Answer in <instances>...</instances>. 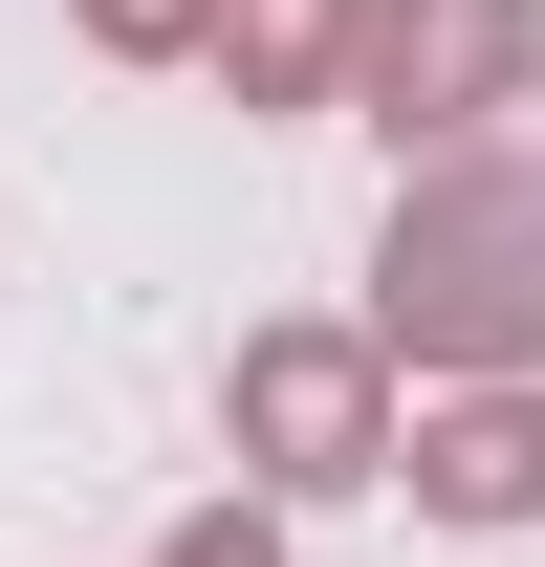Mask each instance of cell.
<instances>
[{"label":"cell","instance_id":"4","mask_svg":"<svg viewBox=\"0 0 545 567\" xmlns=\"http://www.w3.org/2000/svg\"><path fill=\"white\" fill-rule=\"evenodd\" d=\"M414 502H436V524H524V502H545V393L436 415V436H414Z\"/></svg>","mask_w":545,"mask_h":567},{"label":"cell","instance_id":"3","mask_svg":"<svg viewBox=\"0 0 545 567\" xmlns=\"http://www.w3.org/2000/svg\"><path fill=\"white\" fill-rule=\"evenodd\" d=\"M524 66H545L524 0H393L371 22V110L393 132H480V87H524Z\"/></svg>","mask_w":545,"mask_h":567},{"label":"cell","instance_id":"2","mask_svg":"<svg viewBox=\"0 0 545 567\" xmlns=\"http://www.w3.org/2000/svg\"><path fill=\"white\" fill-rule=\"evenodd\" d=\"M218 415H240V458H263L284 502H328V481H371V458H393V415H371V350H349V328H263V350L218 371Z\"/></svg>","mask_w":545,"mask_h":567},{"label":"cell","instance_id":"5","mask_svg":"<svg viewBox=\"0 0 545 567\" xmlns=\"http://www.w3.org/2000/svg\"><path fill=\"white\" fill-rule=\"evenodd\" d=\"M218 44H240V87H306L328 66V0H218Z\"/></svg>","mask_w":545,"mask_h":567},{"label":"cell","instance_id":"1","mask_svg":"<svg viewBox=\"0 0 545 567\" xmlns=\"http://www.w3.org/2000/svg\"><path fill=\"white\" fill-rule=\"evenodd\" d=\"M393 328L414 350H524L545 328V175H436V197L393 218Z\"/></svg>","mask_w":545,"mask_h":567},{"label":"cell","instance_id":"6","mask_svg":"<svg viewBox=\"0 0 545 567\" xmlns=\"http://www.w3.org/2000/svg\"><path fill=\"white\" fill-rule=\"evenodd\" d=\"M88 22H110V44H197V0H88Z\"/></svg>","mask_w":545,"mask_h":567}]
</instances>
